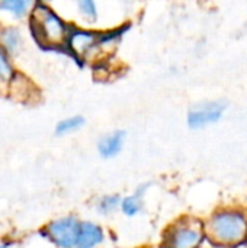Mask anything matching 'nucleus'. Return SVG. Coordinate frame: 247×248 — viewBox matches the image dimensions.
I'll list each match as a JSON object with an SVG mask.
<instances>
[{
  "instance_id": "1",
  "label": "nucleus",
  "mask_w": 247,
  "mask_h": 248,
  "mask_svg": "<svg viewBox=\"0 0 247 248\" xmlns=\"http://www.w3.org/2000/svg\"><path fill=\"white\" fill-rule=\"evenodd\" d=\"M205 235L215 248H237L247 243V219L239 211L214 214L205 225Z\"/></svg>"
},
{
  "instance_id": "2",
  "label": "nucleus",
  "mask_w": 247,
  "mask_h": 248,
  "mask_svg": "<svg viewBox=\"0 0 247 248\" xmlns=\"http://www.w3.org/2000/svg\"><path fill=\"white\" fill-rule=\"evenodd\" d=\"M29 28L36 42L44 48L67 46L70 26L48 6L38 3L31 12Z\"/></svg>"
},
{
  "instance_id": "3",
  "label": "nucleus",
  "mask_w": 247,
  "mask_h": 248,
  "mask_svg": "<svg viewBox=\"0 0 247 248\" xmlns=\"http://www.w3.org/2000/svg\"><path fill=\"white\" fill-rule=\"evenodd\" d=\"M205 238V225L192 219H181L165 231L160 248H199Z\"/></svg>"
},
{
  "instance_id": "4",
  "label": "nucleus",
  "mask_w": 247,
  "mask_h": 248,
  "mask_svg": "<svg viewBox=\"0 0 247 248\" xmlns=\"http://www.w3.org/2000/svg\"><path fill=\"white\" fill-rule=\"evenodd\" d=\"M116 41V35L99 33L84 29H71L67 41L70 51L79 58H92Z\"/></svg>"
},
{
  "instance_id": "5",
  "label": "nucleus",
  "mask_w": 247,
  "mask_h": 248,
  "mask_svg": "<svg viewBox=\"0 0 247 248\" xmlns=\"http://www.w3.org/2000/svg\"><path fill=\"white\" fill-rule=\"evenodd\" d=\"M80 225L76 218L67 217L51 222L47 228L48 237L60 248H74L79 243Z\"/></svg>"
},
{
  "instance_id": "6",
  "label": "nucleus",
  "mask_w": 247,
  "mask_h": 248,
  "mask_svg": "<svg viewBox=\"0 0 247 248\" xmlns=\"http://www.w3.org/2000/svg\"><path fill=\"white\" fill-rule=\"evenodd\" d=\"M226 112L224 102H204L194 106L188 113V125L192 129H201L217 124Z\"/></svg>"
},
{
  "instance_id": "7",
  "label": "nucleus",
  "mask_w": 247,
  "mask_h": 248,
  "mask_svg": "<svg viewBox=\"0 0 247 248\" xmlns=\"http://www.w3.org/2000/svg\"><path fill=\"white\" fill-rule=\"evenodd\" d=\"M125 141V132L124 131H114L109 135H105L99 144H98V151L103 158H114L118 155L124 147Z\"/></svg>"
},
{
  "instance_id": "8",
  "label": "nucleus",
  "mask_w": 247,
  "mask_h": 248,
  "mask_svg": "<svg viewBox=\"0 0 247 248\" xmlns=\"http://www.w3.org/2000/svg\"><path fill=\"white\" fill-rule=\"evenodd\" d=\"M105 238L103 230L92 222H82L80 234H79V248H93L99 246Z\"/></svg>"
},
{
  "instance_id": "9",
  "label": "nucleus",
  "mask_w": 247,
  "mask_h": 248,
  "mask_svg": "<svg viewBox=\"0 0 247 248\" xmlns=\"http://www.w3.org/2000/svg\"><path fill=\"white\" fill-rule=\"evenodd\" d=\"M32 4V0H0V10L9 12L16 17H22L26 15Z\"/></svg>"
},
{
  "instance_id": "10",
  "label": "nucleus",
  "mask_w": 247,
  "mask_h": 248,
  "mask_svg": "<svg viewBox=\"0 0 247 248\" xmlns=\"http://www.w3.org/2000/svg\"><path fill=\"white\" fill-rule=\"evenodd\" d=\"M76 4H77L79 13L87 23H96L98 16H99L96 0H76Z\"/></svg>"
},
{
  "instance_id": "11",
  "label": "nucleus",
  "mask_w": 247,
  "mask_h": 248,
  "mask_svg": "<svg viewBox=\"0 0 247 248\" xmlns=\"http://www.w3.org/2000/svg\"><path fill=\"white\" fill-rule=\"evenodd\" d=\"M143 208V198H141V192L127 196L121 201V211L127 215V217H135Z\"/></svg>"
},
{
  "instance_id": "12",
  "label": "nucleus",
  "mask_w": 247,
  "mask_h": 248,
  "mask_svg": "<svg viewBox=\"0 0 247 248\" xmlns=\"http://www.w3.org/2000/svg\"><path fill=\"white\" fill-rule=\"evenodd\" d=\"M84 125V118L83 116H71L67 119H63L58 125H57V134L58 135H66L70 132H74L77 129H80Z\"/></svg>"
},
{
  "instance_id": "13",
  "label": "nucleus",
  "mask_w": 247,
  "mask_h": 248,
  "mask_svg": "<svg viewBox=\"0 0 247 248\" xmlns=\"http://www.w3.org/2000/svg\"><path fill=\"white\" fill-rule=\"evenodd\" d=\"M121 198L118 195H111V196H105L100 199V202L98 203V211L103 215L114 212L119 205H121Z\"/></svg>"
},
{
  "instance_id": "14",
  "label": "nucleus",
  "mask_w": 247,
  "mask_h": 248,
  "mask_svg": "<svg viewBox=\"0 0 247 248\" xmlns=\"http://www.w3.org/2000/svg\"><path fill=\"white\" fill-rule=\"evenodd\" d=\"M3 44L4 46L7 48V51H13L19 46V42H20V35L16 29L10 28V29H6L3 32Z\"/></svg>"
},
{
  "instance_id": "15",
  "label": "nucleus",
  "mask_w": 247,
  "mask_h": 248,
  "mask_svg": "<svg viewBox=\"0 0 247 248\" xmlns=\"http://www.w3.org/2000/svg\"><path fill=\"white\" fill-rule=\"evenodd\" d=\"M0 77L4 80L12 77V67H10L9 58H7V52L1 46H0Z\"/></svg>"
},
{
  "instance_id": "16",
  "label": "nucleus",
  "mask_w": 247,
  "mask_h": 248,
  "mask_svg": "<svg viewBox=\"0 0 247 248\" xmlns=\"http://www.w3.org/2000/svg\"><path fill=\"white\" fill-rule=\"evenodd\" d=\"M0 248H7V247H4V246H0Z\"/></svg>"
}]
</instances>
